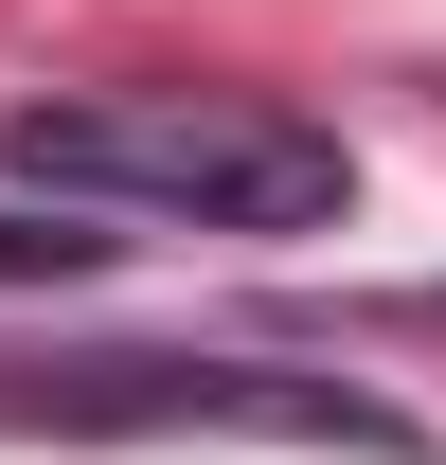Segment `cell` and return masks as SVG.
I'll list each match as a JSON object with an SVG mask.
<instances>
[{
	"mask_svg": "<svg viewBox=\"0 0 446 465\" xmlns=\"http://www.w3.org/2000/svg\"><path fill=\"white\" fill-rule=\"evenodd\" d=\"M0 430H286V448H411L375 394H339V376H268V358H54V376H18L0 358Z\"/></svg>",
	"mask_w": 446,
	"mask_h": 465,
	"instance_id": "cell-2",
	"label": "cell"
},
{
	"mask_svg": "<svg viewBox=\"0 0 446 465\" xmlns=\"http://www.w3.org/2000/svg\"><path fill=\"white\" fill-rule=\"evenodd\" d=\"M18 179L54 197H143L197 232H322L357 197L339 125L268 108V90H90V108H18Z\"/></svg>",
	"mask_w": 446,
	"mask_h": 465,
	"instance_id": "cell-1",
	"label": "cell"
}]
</instances>
